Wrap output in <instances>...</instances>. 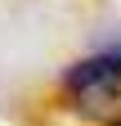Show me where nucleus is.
I'll return each instance as SVG.
<instances>
[{
  "label": "nucleus",
  "mask_w": 121,
  "mask_h": 126,
  "mask_svg": "<svg viewBox=\"0 0 121 126\" xmlns=\"http://www.w3.org/2000/svg\"><path fill=\"white\" fill-rule=\"evenodd\" d=\"M63 99L94 126H121V50L72 63L63 77Z\"/></svg>",
  "instance_id": "obj_1"
}]
</instances>
